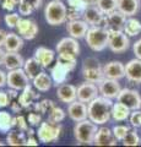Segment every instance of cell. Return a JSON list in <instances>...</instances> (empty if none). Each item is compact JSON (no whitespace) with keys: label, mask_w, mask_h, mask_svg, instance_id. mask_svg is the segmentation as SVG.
<instances>
[{"label":"cell","mask_w":141,"mask_h":147,"mask_svg":"<svg viewBox=\"0 0 141 147\" xmlns=\"http://www.w3.org/2000/svg\"><path fill=\"white\" fill-rule=\"evenodd\" d=\"M117 100L125 104L130 110L141 109V97L138 91L131 88H121L120 93L118 94Z\"/></svg>","instance_id":"ba28073f"},{"label":"cell","mask_w":141,"mask_h":147,"mask_svg":"<svg viewBox=\"0 0 141 147\" xmlns=\"http://www.w3.org/2000/svg\"><path fill=\"white\" fill-rule=\"evenodd\" d=\"M27 121L31 126H39V124L42 123V117L40 114H38V112H32L27 117Z\"/></svg>","instance_id":"ee69618b"},{"label":"cell","mask_w":141,"mask_h":147,"mask_svg":"<svg viewBox=\"0 0 141 147\" xmlns=\"http://www.w3.org/2000/svg\"><path fill=\"white\" fill-rule=\"evenodd\" d=\"M30 77L27 76L24 67L10 70L7 72V86L9 88H13L17 91H22L28 84Z\"/></svg>","instance_id":"52a82bcc"},{"label":"cell","mask_w":141,"mask_h":147,"mask_svg":"<svg viewBox=\"0 0 141 147\" xmlns=\"http://www.w3.org/2000/svg\"><path fill=\"white\" fill-rule=\"evenodd\" d=\"M107 17V24L106 27L108 30H118V31H123L124 30V25L126 22V16L119 10H115L111 13L106 15Z\"/></svg>","instance_id":"ffe728a7"},{"label":"cell","mask_w":141,"mask_h":147,"mask_svg":"<svg viewBox=\"0 0 141 147\" xmlns=\"http://www.w3.org/2000/svg\"><path fill=\"white\" fill-rule=\"evenodd\" d=\"M20 15L16 12H12V13H7V15H5V17H4V21H5L6 26L9 27V28H16V25L17 22L20 21Z\"/></svg>","instance_id":"ab89813d"},{"label":"cell","mask_w":141,"mask_h":147,"mask_svg":"<svg viewBox=\"0 0 141 147\" xmlns=\"http://www.w3.org/2000/svg\"><path fill=\"white\" fill-rule=\"evenodd\" d=\"M85 1V4L87 6H90V5H97V1L98 0H84Z\"/></svg>","instance_id":"6f0895ef"},{"label":"cell","mask_w":141,"mask_h":147,"mask_svg":"<svg viewBox=\"0 0 141 147\" xmlns=\"http://www.w3.org/2000/svg\"><path fill=\"white\" fill-rule=\"evenodd\" d=\"M26 146H38V140L33 136H28L26 141Z\"/></svg>","instance_id":"f5cc1de1"},{"label":"cell","mask_w":141,"mask_h":147,"mask_svg":"<svg viewBox=\"0 0 141 147\" xmlns=\"http://www.w3.org/2000/svg\"><path fill=\"white\" fill-rule=\"evenodd\" d=\"M17 5H19V0H3V9L6 11H12Z\"/></svg>","instance_id":"7dc6e473"},{"label":"cell","mask_w":141,"mask_h":147,"mask_svg":"<svg viewBox=\"0 0 141 147\" xmlns=\"http://www.w3.org/2000/svg\"><path fill=\"white\" fill-rule=\"evenodd\" d=\"M67 115L71 120L75 123L85 120L88 118V110H87V104L81 102V100L76 99L72 103L67 105Z\"/></svg>","instance_id":"4fadbf2b"},{"label":"cell","mask_w":141,"mask_h":147,"mask_svg":"<svg viewBox=\"0 0 141 147\" xmlns=\"http://www.w3.org/2000/svg\"><path fill=\"white\" fill-rule=\"evenodd\" d=\"M37 98H39V94L32 88L31 85H27L25 88L21 91V93H20L17 99H19L20 104L22 105V108L28 109V108L32 107V104L34 103V100Z\"/></svg>","instance_id":"44dd1931"},{"label":"cell","mask_w":141,"mask_h":147,"mask_svg":"<svg viewBox=\"0 0 141 147\" xmlns=\"http://www.w3.org/2000/svg\"><path fill=\"white\" fill-rule=\"evenodd\" d=\"M16 30L24 39L31 40L38 34V26L33 20L30 18H20L16 25Z\"/></svg>","instance_id":"8fae6325"},{"label":"cell","mask_w":141,"mask_h":147,"mask_svg":"<svg viewBox=\"0 0 141 147\" xmlns=\"http://www.w3.org/2000/svg\"><path fill=\"white\" fill-rule=\"evenodd\" d=\"M57 96L58 99L63 103L70 104L74 100L77 99V87L70 84H61L57 88Z\"/></svg>","instance_id":"9a60e30c"},{"label":"cell","mask_w":141,"mask_h":147,"mask_svg":"<svg viewBox=\"0 0 141 147\" xmlns=\"http://www.w3.org/2000/svg\"><path fill=\"white\" fill-rule=\"evenodd\" d=\"M88 28H90V25L85 20H82V18L67 21V25H66V31L69 33V36L74 37L76 39L85 38Z\"/></svg>","instance_id":"5bb4252c"},{"label":"cell","mask_w":141,"mask_h":147,"mask_svg":"<svg viewBox=\"0 0 141 147\" xmlns=\"http://www.w3.org/2000/svg\"><path fill=\"white\" fill-rule=\"evenodd\" d=\"M85 40L93 52H102L108 47L109 31L104 26H91L85 36Z\"/></svg>","instance_id":"7a4b0ae2"},{"label":"cell","mask_w":141,"mask_h":147,"mask_svg":"<svg viewBox=\"0 0 141 147\" xmlns=\"http://www.w3.org/2000/svg\"><path fill=\"white\" fill-rule=\"evenodd\" d=\"M123 145L124 146H139L140 145V137L138 132L135 130H129L126 136L123 140Z\"/></svg>","instance_id":"8d00e7d4"},{"label":"cell","mask_w":141,"mask_h":147,"mask_svg":"<svg viewBox=\"0 0 141 147\" xmlns=\"http://www.w3.org/2000/svg\"><path fill=\"white\" fill-rule=\"evenodd\" d=\"M42 1H43V0H31V3H32L34 10H36V9H39L40 7V5H42Z\"/></svg>","instance_id":"9f6ffc18"},{"label":"cell","mask_w":141,"mask_h":147,"mask_svg":"<svg viewBox=\"0 0 141 147\" xmlns=\"http://www.w3.org/2000/svg\"><path fill=\"white\" fill-rule=\"evenodd\" d=\"M112 99L103 97V96H97L90 103H87L88 110V119H91L97 125H104L109 119L112 118Z\"/></svg>","instance_id":"6da1fadb"},{"label":"cell","mask_w":141,"mask_h":147,"mask_svg":"<svg viewBox=\"0 0 141 147\" xmlns=\"http://www.w3.org/2000/svg\"><path fill=\"white\" fill-rule=\"evenodd\" d=\"M82 77L85 81L92 82V84H101L104 79L103 67H82Z\"/></svg>","instance_id":"484cf974"},{"label":"cell","mask_w":141,"mask_h":147,"mask_svg":"<svg viewBox=\"0 0 141 147\" xmlns=\"http://www.w3.org/2000/svg\"><path fill=\"white\" fill-rule=\"evenodd\" d=\"M125 76L130 82L141 84V59H133L125 64Z\"/></svg>","instance_id":"d6986e66"},{"label":"cell","mask_w":141,"mask_h":147,"mask_svg":"<svg viewBox=\"0 0 141 147\" xmlns=\"http://www.w3.org/2000/svg\"><path fill=\"white\" fill-rule=\"evenodd\" d=\"M44 18L51 26H60L67 20V9L63 0H52L44 7Z\"/></svg>","instance_id":"3957f363"},{"label":"cell","mask_w":141,"mask_h":147,"mask_svg":"<svg viewBox=\"0 0 141 147\" xmlns=\"http://www.w3.org/2000/svg\"><path fill=\"white\" fill-rule=\"evenodd\" d=\"M34 7L31 3V0H24V1L19 3V12L20 15H24V16H28L33 12Z\"/></svg>","instance_id":"f35d334b"},{"label":"cell","mask_w":141,"mask_h":147,"mask_svg":"<svg viewBox=\"0 0 141 147\" xmlns=\"http://www.w3.org/2000/svg\"><path fill=\"white\" fill-rule=\"evenodd\" d=\"M57 53H70V54H74L76 57H79L80 54V44L77 42V39L74 38V37H65V38L60 39L55 47Z\"/></svg>","instance_id":"ac0fdd59"},{"label":"cell","mask_w":141,"mask_h":147,"mask_svg":"<svg viewBox=\"0 0 141 147\" xmlns=\"http://www.w3.org/2000/svg\"><path fill=\"white\" fill-rule=\"evenodd\" d=\"M66 114L64 112V109H61L60 107H54L51 113H49V117H48V120H51L52 123H61L63 120L65 119Z\"/></svg>","instance_id":"d590c367"},{"label":"cell","mask_w":141,"mask_h":147,"mask_svg":"<svg viewBox=\"0 0 141 147\" xmlns=\"http://www.w3.org/2000/svg\"><path fill=\"white\" fill-rule=\"evenodd\" d=\"M97 6L104 15H108V13L118 10V0H98Z\"/></svg>","instance_id":"e575fe53"},{"label":"cell","mask_w":141,"mask_h":147,"mask_svg":"<svg viewBox=\"0 0 141 147\" xmlns=\"http://www.w3.org/2000/svg\"><path fill=\"white\" fill-rule=\"evenodd\" d=\"M6 32L5 31H3V30H0V48L4 47V42H5V38H6Z\"/></svg>","instance_id":"db71d44e"},{"label":"cell","mask_w":141,"mask_h":147,"mask_svg":"<svg viewBox=\"0 0 141 147\" xmlns=\"http://www.w3.org/2000/svg\"><path fill=\"white\" fill-rule=\"evenodd\" d=\"M130 109L125 104L117 102L112 107V118L114 121H125L130 117Z\"/></svg>","instance_id":"f1b7e54d"},{"label":"cell","mask_w":141,"mask_h":147,"mask_svg":"<svg viewBox=\"0 0 141 147\" xmlns=\"http://www.w3.org/2000/svg\"><path fill=\"white\" fill-rule=\"evenodd\" d=\"M82 67H101V65H99V63L96 60V59L88 58V59H86V60L84 61Z\"/></svg>","instance_id":"681fc988"},{"label":"cell","mask_w":141,"mask_h":147,"mask_svg":"<svg viewBox=\"0 0 141 147\" xmlns=\"http://www.w3.org/2000/svg\"><path fill=\"white\" fill-rule=\"evenodd\" d=\"M42 67L43 66L40 65L39 61L34 57L25 60V64H24V70L27 74V76L30 77V80H33L39 72H42Z\"/></svg>","instance_id":"f546056e"},{"label":"cell","mask_w":141,"mask_h":147,"mask_svg":"<svg viewBox=\"0 0 141 147\" xmlns=\"http://www.w3.org/2000/svg\"><path fill=\"white\" fill-rule=\"evenodd\" d=\"M97 130L98 125L87 118L85 120L76 123V125L74 126V137L80 145H92Z\"/></svg>","instance_id":"277c9868"},{"label":"cell","mask_w":141,"mask_h":147,"mask_svg":"<svg viewBox=\"0 0 141 147\" xmlns=\"http://www.w3.org/2000/svg\"><path fill=\"white\" fill-rule=\"evenodd\" d=\"M103 72L107 79L120 80L125 76V65L121 61H109L103 66Z\"/></svg>","instance_id":"2e32d148"},{"label":"cell","mask_w":141,"mask_h":147,"mask_svg":"<svg viewBox=\"0 0 141 147\" xmlns=\"http://www.w3.org/2000/svg\"><path fill=\"white\" fill-rule=\"evenodd\" d=\"M16 127H19L21 131H27L28 130V121L24 115H17L16 117Z\"/></svg>","instance_id":"f6af8a7d"},{"label":"cell","mask_w":141,"mask_h":147,"mask_svg":"<svg viewBox=\"0 0 141 147\" xmlns=\"http://www.w3.org/2000/svg\"><path fill=\"white\" fill-rule=\"evenodd\" d=\"M4 145H5V144H4V142H0V146H4Z\"/></svg>","instance_id":"91938a15"},{"label":"cell","mask_w":141,"mask_h":147,"mask_svg":"<svg viewBox=\"0 0 141 147\" xmlns=\"http://www.w3.org/2000/svg\"><path fill=\"white\" fill-rule=\"evenodd\" d=\"M133 50H134V54L138 59H141V38L139 40H136L133 45Z\"/></svg>","instance_id":"f907efd6"},{"label":"cell","mask_w":141,"mask_h":147,"mask_svg":"<svg viewBox=\"0 0 141 147\" xmlns=\"http://www.w3.org/2000/svg\"><path fill=\"white\" fill-rule=\"evenodd\" d=\"M69 72H70V70L65 65H63L61 63L57 61L55 65H54L52 67V70H51V76H52V79H53V82L57 86L64 84V82L66 81V79H67V75H69Z\"/></svg>","instance_id":"d4e9b609"},{"label":"cell","mask_w":141,"mask_h":147,"mask_svg":"<svg viewBox=\"0 0 141 147\" xmlns=\"http://www.w3.org/2000/svg\"><path fill=\"white\" fill-rule=\"evenodd\" d=\"M129 120L133 127H140L141 126V110L140 109L133 110V113L129 117Z\"/></svg>","instance_id":"60d3db41"},{"label":"cell","mask_w":141,"mask_h":147,"mask_svg":"<svg viewBox=\"0 0 141 147\" xmlns=\"http://www.w3.org/2000/svg\"><path fill=\"white\" fill-rule=\"evenodd\" d=\"M22 47H24V38L20 34H16L13 32L6 34L4 47H3L6 52H19Z\"/></svg>","instance_id":"4316f807"},{"label":"cell","mask_w":141,"mask_h":147,"mask_svg":"<svg viewBox=\"0 0 141 147\" xmlns=\"http://www.w3.org/2000/svg\"><path fill=\"white\" fill-rule=\"evenodd\" d=\"M24 64L25 60L21 57V54H19V52H6L5 59H4V67L7 71L24 67Z\"/></svg>","instance_id":"603a6c76"},{"label":"cell","mask_w":141,"mask_h":147,"mask_svg":"<svg viewBox=\"0 0 141 147\" xmlns=\"http://www.w3.org/2000/svg\"><path fill=\"white\" fill-rule=\"evenodd\" d=\"M82 20H85L90 26H104L107 24L106 15L99 10L97 5H90L85 9Z\"/></svg>","instance_id":"9c48e42d"},{"label":"cell","mask_w":141,"mask_h":147,"mask_svg":"<svg viewBox=\"0 0 141 147\" xmlns=\"http://www.w3.org/2000/svg\"><path fill=\"white\" fill-rule=\"evenodd\" d=\"M129 130H130V127L126 126V125H115L114 127L112 129L113 135L115 136V139L118 141H123V140H124V137L129 132Z\"/></svg>","instance_id":"74e56055"},{"label":"cell","mask_w":141,"mask_h":147,"mask_svg":"<svg viewBox=\"0 0 141 147\" xmlns=\"http://www.w3.org/2000/svg\"><path fill=\"white\" fill-rule=\"evenodd\" d=\"M7 105H10V97L7 92L0 91V108H5Z\"/></svg>","instance_id":"c3c4849f"},{"label":"cell","mask_w":141,"mask_h":147,"mask_svg":"<svg viewBox=\"0 0 141 147\" xmlns=\"http://www.w3.org/2000/svg\"><path fill=\"white\" fill-rule=\"evenodd\" d=\"M117 139L113 135V131L111 129H108L106 126L98 127L97 134L94 136L93 145L96 146H115L117 145Z\"/></svg>","instance_id":"e0dca14e"},{"label":"cell","mask_w":141,"mask_h":147,"mask_svg":"<svg viewBox=\"0 0 141 147\" xmlns=\"http://www.w3.org/2000/svg\"><path fill=\"white\" fill-rule=\"evenodd\" d=\"M98 90H99V94L101 96L113 99L118 97V94L121 91V87L119 85V82H118V80L104 77L101 84H98Z\"/></svg>","instance_id":"7c38bea8"},{"label":"cell","mask_w":141,"mask_h":147,"mask_svg":"<svg viewBox=\"0 0 141 147\" xmlns=\"http://www.w3.org/2000/svg\"><path fill=\"white\" fill-rule=\"evenodd\" d=\"M84 11L85 10L69 7V9H67V21H72V20H79V18H82Z\"/></svg>","instance_id":"7bdbcfd3"},{"label":"cell","mask_w":141,"mask_h":147,"mask_svg":"<svg viewBox=\"0 0 141 147\" xmlns=\"http://www.w3.org/2000/svg\"><path fill=\"white\" fill-rule=\"evenodd\" d=\"M34 58L39 61L43 67H48L55 60V52L45 47H38L34 52Z\"/></svg>","instance_id":"7402d4cb"},{"label":"cell","mask_w":141,"mask_h":147,"mask_svg":"<svg viewBox=\"0 0 141 147\" xmlns=\"http://www.w3.org/2000/svg\"><path fill=\"white\" fill-rule=\"evenodd\" d=\"M76 58L77 57H76V55H74V54L63 52V53H58L57 61L61 63L63 65H65L70 71H72L75 69V66H76Z\"/></svg>","instance_id":"836d02e7"},{"label":"cell","mask_w":141,"mask_h":147,"mask_svg":"<svg viewBox=\"0 0 141 147\" xmlns=\"http://www.w3.org/2000/svg\"><path fill=\"white\" fill-rule=\"evenodd\" d=\"M33 81V87L39 92H48L53 86V79L45 72H39L37 76L32 80Z\"/></svg>","instance_id":"83f0119b"},{"label":"cell","mask_w":141,"mask_h":147,"mask_svg":"<svg viewBox=\"0 0 141 147\" xmlns=\"http://www.w3.org/2000/svg\"><path fill=\"white\" fill-rule=\"evenodd\" d=\"M98 94H99V90H98V85L96 84L85 81L77 86V99L84 103H90Z\"/></svg>","instance_id":"30bf717a"},{"label":"cell","mask_w":141,"mask_h":147,"mask_svg":"<svg viewBox=\"0 0 141 147\" xmlns=\"http://www.w3.org/2000/svg\"><path fill=\"white\" fill-rule=\"evenodd\" d=\"M16 126V118H13L9 112L0 110V131L9 132Z\"/></svg>","instance_id":"1f68e13d"},{"label":"cell","mask_w":141,"mask_h":147,"mask_svg":"<svg viewBox=\"0 0 141 147\" xmlns=\"http://www.w3.org/2000/svg\"><path fill=\"white\" fill-rule=\"evenodd\" d=\"M118 10L126 17H133L140 10V0H118Z\"/></svg>","instance_id":"cb8c5ba5"},{"label":"cell","mask_w":141,"mask_h":147,"mask_svg":"<svg viewBox=\"0 0 141 147\" xmlns=\"http://www.w3.org/2000/svg\"><path fill=\"white\" fill-rule=\"evenodd\" d=\"M123 31H124L129 37L138 36L139 33H141V22L138 20V18H134V17L126 18V22L124 25V30Z\"/></svg>","instance_id":"d6a6232c"},{"label":"cell","mask_w":141,"mask_h":147,"mask_svg":"<svg viewBox=\"0 0 141 147\" xmlns=\"http://www.w3.org/2000/svg\"><path fill=\"white\" fill-rule=\"evenodd\" d=\"M25 131L21 130H10L6 136V144L10 146H26V136Z\"/></svg>","instance_id":"4dcf8cb0"},{"label":"cell","mask_w":141,"mask_h":147,"mask_svg":"<svg viewBox=\"0 0 141 147\" xmlns=\"http://www.w3.org/2000/svg\"><path fill=\"white\" fill-rule=\"evenodd\" d=\"M67 6L74 7V9H80V10H85L87 7L84 0H67Z\"/></svg>","instance_id":"bcb514c9"},{"label":"cell","mask_w":141,"mask_h":147,"mask_svg":"<svg viewBox=\"0 0 141 147\" xmlns=\"http://www.w3.org/2000/svg\"><path fill=\"white\" fill-rule=\"evenodd\" d=\"M5 85H7V74L0 70V88H3Z\"/></svg>","instance_id":"816d5d0a"},{"label":"cell","mask_w":141,"mask_h":147,"mask_svg":"<svg viewBox=\"0 0 141 147\" xmlns=\"http://www.w3.org/2000/svg\"><path fill=\"white\" fill-rule=\"evenodd\" d=\"M55 107L53 100L51 99H43L42 102H39V113L45 114V113H51V110Z\"/></svg>","instance_id":"b9f144b4"},{"label":"cell","mask_w":141,"mask_h":147,"mask_svg":"<svg viewBox=\"0 0 141 147\" xmlns=\"http://www.w3.org/2000/svg\"><path fill=\"white\" fill-rule=\"evenodd\" d=\"M5 54H6V50L1 47V48H0V65H4V59H5Z\"/></svg>","instance_id":"11a10c76"},{"label":"cell","mask_w":141,"mask_h":147,"mask_svg":"<svg viewBox=\"0 0 141 147\" xmlns=\"http://www.w3.org/2000/svg\"><path fill=\"white\" fill-rule=\"evenodd\" d=\"M108 31H109L108 48L113 53H117V54L126 52L130 45L129 36L124 31H118V30H108Z\"/></svg>","instance_id":"8992f818"},{"label":"cell","mask_w":141,"mask_h":147,"mask_svg":"<svg viewBox=\"0 0 141 147\" xmlns=\"http://www.w3.org/2000/svg\"><path fill=\"white\" fill-rule=\"evenodd\" d=\"M61 132L60 123H52L51 120L42 121L38 126L37 136L38 140L43 144H52L59 140Z\"/></svg>","instance_id":"5b68a950"},{"label":"cell","mask_w":141,"mask_h":147,"mask_svg":"<svg viewBox=\"0 0 141 147\" xmlns=\"http://www.w3.org/2000/svg\"><path fill=\"white\" fill-rule=\"evenodd\" d=\"M27 132H28V135H30V136H33V135H34L33 129H28V130H27Z\"/></svg>","instance_id":"680465c9"}]
</instances>
